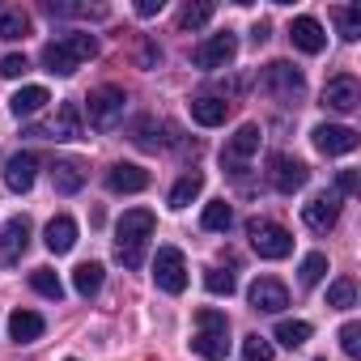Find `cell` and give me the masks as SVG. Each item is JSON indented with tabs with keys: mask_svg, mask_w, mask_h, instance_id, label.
I'll return each mask as SVG.
<instances>
[{
	"mask_svg": "<svg viewBox=\"0 0 361 361\" xmlns=\"http://www.w3.org/2000/svg\"><path fill=\"white\" fill-rule=\"evenodd\" d=\"M153 213L149 209H128L115 226V255L123 268H140L145 264V243L153 238Z\"/></svg>",
	"mask_w": 361,
	"mask_h": 361,
	"instance_id": "obj_1",
	"label": "cell"
},
{
	"mask_svg": "<svg viewBox=\"0 0 361 361\" xmlns=\"http://www.w3.org/2000/svg\"><path fill=\"white\" fill-rule=\"evenodd\" d=\"M98 56V39L94 35H60V39H51L47 47H43V64H47V73H56V77H73L85 60H94Z\"/></svg>",
	"mask_w": 361,
	"mask_h": 361,
	"instance_id": "obj_2",
	"label": "cell"
},
{
	"mask_svg": "<svg viewBox=\"0 0 361 361\" xmlns=\"http://www.w3.org/2000/svg\"><path fill=\"white\" fill-rule=\"evenodd\" d=\"M192 353L204 361H226L230 353V319L221 310H196V336H192Z\"/></svg>",
	"mask_w": 361,
	"mask_h": 361,
	"instance_id": "obj_3",
	"label": "cell"
},
{
	"mask_svg": "<svg viewBox=\"0 0 361 361\" xmlns=\"http://www.w3.org/2000/svg\"><path fill=\"white\" fill-rule=\"evenodd\" d=\"M247 238H251V247H255L259 259H285L293 251V234L285 226L268 221V217H251L247 221Z\"/></svg>",
	"mask_w": 361,
	"mask_h": 361,
	"instance_id": "obj_4",
	"label": "cell"
},
{
	"mask_svg": "<svg viewBox=\"0 0 361 361\" xmlns=\"http://www.w3.org/2000/svg\"><path fill=\"white\" fill-rule=\"evenodd\" d=\"M90 106V128H98V132H111L119 119H123V106H128V94L119 90V85H98L90 98H85Z\"/></svg>",
	"mask_w": 361,
	"mask_h": 361,
	"instance_id": "obj_5",
	"label": "cell"
},
{
	"mask_svg": "<svg viewBox=\"0 0 361 361\" xmlns=\"http://www.w3.org/2000/svg\"><path fill=\"white\" fill-rule=\"evenodd\" d=\"M259 140H264V132H259V123H243L230 140H226V149H221V166H226V174H234V178H243V170H247V161H251V153L259 149Z\"/></svg>",
	"mask_w": 361,
	"mask_h": 361,
	"instance_id": "obj_6",
	"label": "cell"
},
{
	"mask_svg": "<svg viewBox=\"0 0 361 361\" xmlns=\"http://www.w3.org/2000/svg\"><path fill=\"white\" fill-rule=\"evenodd\" d=\"M306 178H310V166H306L302 157H293V153H272V161H268V183H272L281 196L302 192Z\"/></svg>",
	"mask_w": 361,
	"mask_h": 361,
	"instance_id": "obj_7",
	"label": "cell"
},
{
	"mask_svg": "<svg viewBox=\"0 0 361 361\" xmlns=\"http://www.w3.org/2000/svg\"><path fill=\"white\" fill-rule=\"evenodd\" d=\"M153 281L161 293H183L188 289V259L178 247H161L153 259Z\"/></svg>",
	"mask_w": 361,
	"mask_h": 361,
	"instance_id": "obj_8",
	"label": "cell"
},
{
	"mask_svg": "<svg viewBox=\"0 0 361 361\" xmlns=\"http://www.w3.org/2000/svg\"><path fill=\"white\" fill-rule=\"evenodd\" d=\"M264 90L276 94V98H285V102H298V98L306 94V77H302V68H293L289 60H272V64L264 68Z\"/></svg>",
	"mask_w": 361,
	"mask_h": 361,
	"instance_id": "obj_9",
	"label": "cell"
},
{
	"mask_svg": "<svg viewBox=\"0 0 361 361\" xmlns=\"http://www.w3.org/2000/svg\"><path fill=\"white\" fill-rule=\"evenodd\" d=\"M26 136H39V140H81V136H85L81 106H77V102H64V106L56 111V119H51V123H43V128H30Z\"/></svg>",
	"mask_w": 361,
	"mask_h": 361,
	"instance_id": "obj_10",
	"label": "cell"
},
{
	"mask_svg": "<svg viewBox=\"0 0 361 361\" xmlns=\"http://www.w3.org/2000/svg\"><path fill=\"white\" fill-rule=\"evenodd\" d=\"M234 56H238V39H234L230 30H221V35H209V39H204V43L192 51L196 68H226Z\"/></svg>",
	"mask_w": 361,
	"mask_h": 361,
	"instance_id": "obj_11",
	"label": "cell"
},
{
	"mask_svg": "<svg viewBox=\"0 0 361 361\" xmlns=\"http://www.w3.org/2000/svg\"><path fill=\"white\" fill-rule=\"evenodd\" d=\"M323 106L327 111H336V115H353L357 106H361V85H357V77H331L327 85H323Z\"/></svg>",
	"mask_w": 361,
	"mask_h": 361,
	"instance_id": "obj_12",
	"label": "cell"
},
{
	"mask_svg": "<svg viewBox=\"0 0 361 361\" xmlns=\"http://www.w3.org/2000/svg\"><path fill=\"white\" fill-rule=\"evenodd\" d=\"M302 221L314 230V234H327L336 221H340V196L336 192H319L302 204Z\"/></svg>",
	"mask_w": 361,
	"mask_h": 361,
	"instance_id": "obj_13",
	"label": "cell"
},
{
	"mask_svg": "<svg viewBox=\"0 0 361 361\" xmlns=\"http://www.w3.org/2000/svg\"><path fill=\"white\" fill-rule=\"evenodd\" d=\"M247 298H251V310H259V314H281V310L289 306V289H285L276 276H259V281L247 289Z\"/></svg>",
	"mask_w": 361,
	"mask_h": 361,
	"instance_id": "obj_14",
	"label": "cell"
},
{
	"mask_svg": "<svg viewBox=\"0 0 361 361\" xmlns=\"http://www.w3.org/2000/svg\"><path fill=\"white\" fill-rule=\"evenodd\" d=\"M310 140H314V149L327 153V157H340V153H353V149H357V132L344 128V123H319V128L310 132Z\"/></svg>",
	"mask_w": 361,
	"mask_h": 361,
	"instance_id": "obj_15",
	"label": "cell"
},
{
	"mask_svg": "<svg viewBox=\"0 0 361 361\" xmlns=\"http://www.w3.org/2000/svg\"><path fill=\"white\" fill-rule=\"evenodd\" d=\"M30 247V217H13L0 226V264H18Z\"/></svg>",
	"mask_w": 361,
	"mask_h": 361,
	"instance_id": "obj_16",
	"label": "cell"
},
{
	"mask_svg": "<svg viewBox=\"0 0 361 361\" xmlns=\"http://www.w3.org/2000/svg\"><path fill=\"white\" fill-rule=\"evenodd\" d=\"M106 188H111L115 196H136V192L149 188V170H140V166H132V161H119V166L106 170Z\"/></svg>",
	"mask_w": 361,
	"mask_h": 361,
	"instance_id": "obj_17",
	"label": "cell"
},
{
	"mask_svg": "<svg viewBox=\"0 0 361 361\" xmlns=\"http://www.w3.org/2000/svg\"><path fill=\"white\" fill-rule=\"evenodd\" d=\"M289 43H293L298 51H306V56H319V51L327 47V35H323V26H319L314 18H293V22H289Z\"/></svg>",
	"mask_w": 361,
	"mask_h": 361,
	"instance_id": "obj_18",
	"label": "cell"
},
{
	"mask_svg": "<svg viewBox=\"0 0 361 361\" xmlns=\"http://www.w3.org/2000/svg\"><path fill=\"white\" fill-rule=\"evenodd\" d=\"M35 174H39V153H18V157H9V166H5V183H9V192H30L35 188Z\"/></svg>",
	"mask_w": 361,
	"mask_h": 361,
	"instance_id": "obj_19",
	"label": "cell"
},
{
	"mask_svg": "<svg viewBox=\"0 0 361 361\" xmlns=\"http://www.w3.org/2000/svg\"><path fill=\"white\" fill-rule=\"evenodd\" d=\"M192 119L200 128H221L230 119V102L217 98V94H200V98H192Z\"/></svg>",
	"mask_w": 361,
	"mask_h": 361,
	"instance_id": "obj_20",
	"label": "cell"
},
{
	"mask_svg": "<svg viewBox=\"0 0 361 361\" xmlns=\"http://www.w3.org/2000/svg\"><path fill=\"white\" fill-rule=\"evenodd\" d=\"M43 243H47V251H51V255H68V251L77 247V221H73V217H64V213H60V217H51V221H47V238H43Z\"/></svg>",
	"mask_w": 361,
	"mask_h": 361,
	"instance_id": "obj_21",
	"label": "cell"
},
{
	"mask_svg": "<svg viewBox=\"0 0 361 361\" xmlns=\"http://www.w3.org/2000/svg\"><path fill=\"white\" fill-rule=\"evenodd\" d=\"M43 331H47V323H43L39 310H22V306H18V310L9 314V336H13L18 344H35Z\"/></svg>",
	"mask_w": 361,
	"mask_h": 361,
	"instance_id": "obj_22",
	"label": "cell"
},
{
	"mask_svg": "<svg viewBox=\"0 0 361 361\" xmlns=\"http://www.w3.org/2000/svg\"><path fill=\"white\" fill-rule=\"evenodd\" d=\"M51 188H56L60 196H77V192L85 188V166L73 161V157H68V161H56V166H51Z\"/></svg>",
	"mask_w": 361,
	"mask_h": 361,
	"instance_id": "obj_23",
	"label": "cell"
},
{
	"mask_svg": "<svg viewBox=\"0 0 361 361\" xmlns=\"http://www.w3.org/2000/svg\"><path fill=\"white\" fill-rule=\"evenodd\" d=\"M47 102H51V94H47L43 85H22V90L9 98V111H13L18 119H30V115H39Z\"/></svg>",
	"mask_w": 361,
	"mask_h": 361,
	"instance_id": "obj_24",
	"label": "cell"
},
{
	"mask_svg": "<svg viewBox=\"0 0 361 361\" xmlns=\"http://www.w3.org/2000/svg\"><path fill=\"white\" fill-rule=\"evenodd\" d=\"M30 35V13L18 9V5H0V39L13 43V39H26Z\"/></svg>",
	"mask_w": 361,
	"mask_h": 361,
	"instance_id": "obj_25",
	"label": "cell"
},
{
	"mask_svg": "<svg viewBox=\"0 0 361 361\" xmlns=\"http://www.w3.org/2000/svg\"><path fill=\"white\" fill-rule=\"evenodd\" d=\"M200 192H204V174H200V170H188V174L174 183V192H170V209H188Z\"/></svg>",
	"mask_w": 361,
	"mask_h": 361,
	"instance_id": "obj_26",
	"label": "cell"
},
{
	"mask_svg": "<svg viewBox=\"0 0 361 361\" xmlns=\"http://www.w3.org/2000/svg\"><path fill=\"white\" fill-rule=\"evenodd\" d=\"M73 289H77L81 298H94V293L102 289V264H94V259H90V264H77V268H73Z\"/></svg>",
	"mask_w": 361,
	"mask_h": 361,
	"instance_id": "obj_27",
	"label": "cell"
},
{
	"mask_svg": "<svg viewBox=\"0 0 361 361\" xmlns=\"http://www.w3.org/2000/svg\"><path fill=\"white\" fill-rule=\"evenodd\" d=\"M331 18H336V26H340V39H348V43L361 39V9H357V5H336Z\"/></svg>",
	"mask_w": 361,
	"mask_h": 361,
	"instance_id": "obj_28",
	"label": "cell"
},
{
	"mask_svg": "<svg viewBox=\"0 0 361 361\" xmlns=\"http://www.w3.org/2000/svg\"><path fill=\"white\" fill-rule=\"evenodd\" d=\"M276 340H281L285 348H302V344L310 340V323H302V319H281V323H276Z\"/></svg>",
	"mask_w": 361,
	"mask_h": 361,
	"instance_id": "obj_29",
	"label": "cell"
},
{
	"mask_svg": "<svg viewBox=\"0 0 361 361\" xmlns=\"http://www.w3.org/2000/svg\"><path fill=\"white\" fill-rule=\"evenodd\" d=\"M30 289L43 293V298H51V302L64 298V285H60V276H56L51 268H35V272H30Z\"/></svg>",
	"mask_w": 361,
	"mask_h": 361,
	"instance_id": "obj_30",
	"label": "cell"
},
{
	"mask_svg": "<svg viewBox=\"0 0 361 361\" xmlns=\"http://www.w3.org/2000/svg\"><path fill=\"white\" fill-rule=\"evenodd\" d=\"M43 13H51V18H106L102 5H60V0H47Z\"/></svg>",
	"mask_w": 361,
	"mask_h": 361,
	"instance_id": "obj_31",
	"label": "cell"
},
{
	"mask_svg": "<svg viewBox=\"0 0 361 361\" xmlns=\"http://www.w3.org/2000/svg\"><path fill=\"white\" fill-rule=\"evenodd\" d=\"M213 22V5L209 0H200V5H183V13H178V30H200Z\"/></svg>",
	"mask_w": 361,
	"mask_h": 361,
	"instance_id": "obj_32",
	"label": "cell"
},
{
	"mask_svg": "<svg viewBox=\"0 0 361 361\" xmlns=\"http://www.w3.org/2000/svg\"><path fill=\"white\" fill-rule=\"evenodd\" d=\"M234 226V209L226 204V200H213L209 209H204V230H217V234H226Z\"/></svg>",
	"mask_w": 361,
	"mask_h": 361,
	"instance_id": "obj_33",
	"label": "cell"
},
{
	"mask_svg": "<svg viewBox=\"0 0 361 361\" xmlns=\"http://www.w3.org/2000/svg\"><path fill=\"white\" fill-rule=\"evenodd\" d=\"M327 306H336V310H348V306H357V285H353L348 276H340V281L327 289Z\"/></svg>",
	"mask_w": 361,
	"mask_h": 361,
	"instance_id": "obj_34",
	"label": "cell"
},
{
	"mask_svg": "<svg viewBox=\"0 0 361 361\" xmlns=\"http://www.w3.org/2000/svg\"><path fill=\"white\" fill-rule=\"evenodd\" d=\"M323 276H327V255H323V251H310V255L302 259V285L310 289V285H319Z\"/></svg>",
	"mask_w": 361,
	"mask_h": 361,
	"instance_id": "obj_35",
	"label": "cell"
},
{
	"mask_svg": "<svg viewBox=\"0 0 361 361\" xmlns=\"http://www.w3.org/2000/svg\"><path fill=\"white\" fill-rule=\"evenodd\" d=\"M204 289H209V293H217V298H230V293H234V272L209 268V272H204Z\"/></svg>",
	"mask_w": 361,
	"mask_h": 361,
	"instance_id": "obj_36",
	"label": "cell"
},
{
	"mask_svg": "<svg viewBox=\"0 0 361 361\" xmlns=\"http://www.w3.org/2000/svg\"><path fill=\"white\" fill-rule=\"evenodd\" d=\"M272 353H276V348H272L264 336H247V340H243V357H247V361H272Z\"/></svg>",
	"mask_w": 361,
	"mask_h": 361,
	"instance_id": "obj_37",
	"label": "cell"
},
{
	"mask_svg": "<svg viewBox=\"0 0 361 361\" xmlns=\"http://www.w3.org/2000/svg\"><path fill=\"white\" fill-rule=\"evenodd\" d=\"M340 348H344L348 357L361 353V327H357V323H344V327H340Z\"/></svg>",
	"mask_w": 361,
	"mask_h": 361,
	"instance_id": "obj_38",
	"label": "cell"
},
{
	"mask_svg": "<svg viewBox=\"0 0 361 361\" xmlns=\"http://www.w3.org/2000/svg\"><path fill=\"white\" fill-rule=\"evenodd\" d=\"M22 73H30V60L26 56H5V60H0V77H22Z\"/></svg>",
	"mask_w": 361,
	"mask_h": 361,
	"instance_id": "obj_39",
	"label": "cell"
},
{
	"mask_svg": "<svg viewBox=\"0 0 361 361\" xmlns=\"http://www.w3.org/2000/svg\"><path fill=\"white\" fill-rule=\"evenodd\" d=\"M140 149H157L161 145V136H153V119H145V123H136V136H132Z\"/></svg>",
	"mask_w": 361,
	"mask_h": 361,
	"instance_id": "obj_40",
	"label": "cell"
},
{
	"mask_svg": "<svg viewBox=\"0 0 361 361\" xmlns=\"http://www.w3.org/2000/svg\"><path fill=\"white\" fill-rule=\"evenodd\" d=\"M336 188H340L336 196H353V192H357V170H340V178H336Z\"/></svg>",
	"mask_w": 361,
	"mask_h": 361,
	"instance_id": "obj_41",
	"label": "cell"
},
{
	"mask_svg": "<svg viewBox=\"0 0 361 361\" xmlns=\"http://www.w3.org/2000/svg\"><path fill=\"white\" fill-rule=\"evenodd\" d=\"M136 13H140V18H153V13H161V0H140V5H136Z\"/></svg>",
	"mask_w": 361,
	"mask_h": 361,
	"instance_id": "obj_42",
	"label": "cell"
},
{
	"mask_svg": "<svg viewBox=\"0 0 361 361\" xmlns=\"http://www.w3.org/2000/svg\"><path fill=\"white\" fill-rule=\"evenodd\" d=\"M68 361H77V357H68Z\"/></svg>",
	"mask_w": 361,
	"mask_h": 361,
	"instance_id": "obj_43",
	"label": "cell"
}]
</instances>
